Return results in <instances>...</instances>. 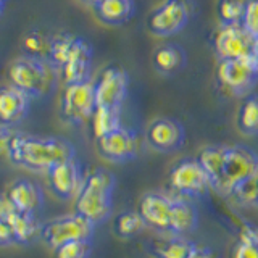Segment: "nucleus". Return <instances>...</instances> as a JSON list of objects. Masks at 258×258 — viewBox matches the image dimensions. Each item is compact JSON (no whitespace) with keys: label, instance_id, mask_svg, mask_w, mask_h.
I'll use <instances>...</instances> for the list:
<instances>
[{"label":"nucleus","instance_id":"obj_1","mask_svg":"<svg viewBox=\"0 0 258 258\" xmlns=\"http://www.w3.org/2000/svg\"><path fill=\"white\" fill-rule=\"evenodd\" d=\"M76 158V149L60 136H36L13 133L8 160L32 173H47L56 163Z\"/></svg>","mask_w":258,"mask_h":258},{"label":"nucleus","instance_id":"obj_2","mask_svg":"<svg viewBox=\"0 0 258 258\" xmlns=\"http://www.w3.org/2000/svg\"><path fill=\"white\" fill-rule=\"evenodd\" d=\"M115 174L105 168H95L86 174L84 185L76 197L75 212L87 218L95 226L107 221L113 212Z\"/></svg>","mask_w":258,"mask_h":258},{"label":"nucleus","instance_id":"obj_3","mask_svg":"<svg viewBox=\"0 0 258 258\" xmlns=\"http://www.w3.org/2000/svg\"><path fill=\"white\" fill-rule=\"evenodd\" d=\"M10 84L20 89L29 99H44L48 97L56 87V81H60L58 71L50 61L18 56L10 63L7 71Z\"/></svg>","mask_w":258,"mask_h":258},{"label":"nucleus","instance_id":"obj_4","mask_svg":"<svg viewBox=\"0 0 258 258\" xmlns=\"http://www.w3.org/2000/svg\"><path fill=\"white\" fill-rule=\"evenodd\" d=\"M258 174V155L245 145H229L226 153V161L223 168V176L218 185L216 192L223 196H232L239 185L252 179Z\"/></svg>","mask_w":258,"mask_h":258},{"label":"nucleus","instance_id":"obj_5","mask_svg":"<svg viewBox=\"0 0 258 258\" xmlns=\"http://www.w3.org/2000/svg\"><path fill=\"white\" fill-rule=\"evenodd\" d=\"M95 232V224L89 221L79 213L63 215L42 223L40 229V240L52 250L71 240H92Z\"/></svg>","mask_w":258,"mask_h":258},{"label":"nucleus","instance_id":"obj_6","mask_svg":"<svg viewBox=\"0 0 258 258\" xmlns=\"http://www.w3.org/2000/svg\"><path fill=\"white\" fill-rule=\"evenodd\" d=\"M97 108L94 81L67 84L60 97V116L67 124L81 126L91 119Z\"/></svg>","mask_w":258,"mask_h":258},{"label":"nucleus","instance_id":"obj_7","mask_svg":"<svg viewBox=\"0 0 258 258\" xmlns=\"http://www.w3.org/2000/svg\"><path fill=\"white\" fill-rule=\"evenodd\" d=\"M216 81L231 95H245L258 81V64L253 56L234 60H220L216 68Z\"/></svg>","mask_w":258,"mask_h":258},{"label":"nucleus","instance_id":"obj_8","mask_svg":"<svg viewBox=\"0 0 258 258\" xmlns=\"http://www.w3.org/2000/svg\"><path fill=\"white\" fill-rule=\"evenodd\" d=\"M190 16L185 0H163L147 20L150 34L157 37H169L181 32Z\"/></svg>","mask_w":258,"mask_h":258},{"label":"nucleus","instance_id":"obj_9","mask_svg":"<svg viewBox=\"0 0 258 258\" xmlns=\"http://www.w3.org/2000/svg\"><path fill=\"white\" fill-rule=\"evenodd\" d=\"M94 48L84 37L75 36L70 45V50L58 68V78L63 84H76L91 81L92 75Z\"/></svg>","mask_w":258,"mask_h":258},{"label":"nucleus","instance_id":"obj_10","mask_svg":"<svg viewBox=\"0 0 258 258\" xmlns=\"http://www.w3.org/2000/svg\"><path fill=\"white\" fill-rule=\"evenodd\" d=\"M169 185L181 196L202 197L212 189L207 173L197 158H182L169 171Z\"/></svg>","mask_w":258,"mask_h":258},{"label":"nucleus","instance_id":"obj_11","mask_svg":"<svg viewBox=\"0 0 258 258\" xmlns=\"http://www.w3.org/2000/svg\"><path fill=\"white\" fill-rule=\"evenodd\" d=\"M45 174L50 190L60 200H76L86 179L84 168L76 158H70L61 161V163H56Z\"/></svg>","mask_w":258,"mask_h":258},{"label":"nucleus","instance_id":"obj_12","mask_svg":"<svg viewBox=\"0 0 258 258\" xmlns=\"http://www.w3.org/2000/svg\"><path fill=\"white\" fill-rule=\"evenodd\" d=\"M97 107L121 108L129 91V75L119 67L105 68L94 81Z\"/></svg>","mask_w":258,"mask_h":258},{"label":"nucleus","instance_id":"obj_13","mask_svg":"<svg viewBox=\"0 0 258 258\" xmlns=\"http://www.w3.org/2000/svg\"><path fill=\"white\" fill-rule=\"evenodd\" d=\"M253 36L242 26H220L213 39V48L218 60H234L252 56Z\"/></svg>","mask_w":258,"mask_h":258},{"label":"nucleus","instance_id":"obj_14","mask_svg":"<svg viewBox=\"0 0 258 258\" xmlns=\"http://www.w3.org/2000/svg\"><path fill=\"white\" fill-rule=\"evenodd\" d=\"M0 216L12 226L18 245H31L40 240L42 223L39 221L37 213L23 212L16 208L4 192H0Z\"/></svg>","mask_w":258,"mask_h":258},{"label":"nucleus","instance_id":"obj_15","mask_svg":"<svg viewBox=\"0 0 258 258\" xmlns=\"http://www.w3.org/2000/svg\"><path fill=\"white\" fill-rule=\"evenodd\" d=\"M95 141L100 157L107 161H111V163H126V161L136 158L137 149H139V141H137L136 133L124 126Z\"/></svg>","mask_w":258,"mask_h":258},{"label":"nucleus","instance_id":"obj_16","mask_svg":"<svg viewBox=\"0 0 258 258\" xmlns=\"http://www.w3.org/2000/svg\"><path fill=\"white\" fill-rule=\"evenodd\" d=\"M147 144L160 153H171L182 147L185 141L184 126L173 118L153 119L145 133Z\"/></svg>","mask_w":258,"mask_h":258},{"label":"nucleus","instance_id":"obj_17","mask_svg":"<svg viewBox=\"0 0 258 258\" xmlns=\"http://www.w3.org/2000/svg\"><path fill=\"white\" fill-rule=\"evenodd\" d=\"M173 205V197H168L161 192H147L141 199L139 213L144 218L147 228H153L160 232H169Z\"/></svg>","mask_w":258,"mask_h":258},{"label":"nucleus","instance_id":"obj_18","mask_svg":"<svg viewBox=\"0 0 258 258\" xmlns=\"http://www.w3.org/2000/svg\"><path fill=\"white\" fill-rule=\"evenodd\" d=\"M31 99L12 84L0 87V124L15 126L28 116Z\"/></svg>","mask_w":258,"mask_h":258},{"label":"nucleus","instance_id":"obj_19","mask_svg":"<svg viewBox=\"0 0 258 258\" xmlns=\"http://www.w3.org/2000/svg\"><path fill=\"white\" fill-rule=\"evenodd\" d=\"M7 199L23 212L37 213L44 205V192L31 179H16L4 190Z\"/></svg>","mask_w":258,"mask_h":258},{"label":"nucleus","instance_id":"obj_20","mask_svg":"<svg viewBox=\"0 0 258 258\" xmlns=\"http://www.w3.org/2000/svg\"><path fill=\"white\" fill-rule=\"evenodd\" d=\"M152 64L161 76H174L187 64V53L179 44L166 42L158 45L152 53Z\"/></svg>","mask_w":258,"mask_h":258},{"label":"nucleus","instance_id":"obj_21","mask_svg":"<svg viewBox=\"0 0 258 258\" xmlns=\"http://www.w3.org/2000/svg\"><path fill=\"white\" fill-rule=\"evenodd\" d=\"M97 20L107 26H123L136 13L134 0H102L94 7Z\"/></svg>","mask_w":258,"mask_h":258},{"label":"nucleus","instance_id":"obj_22","mask_svg":"<svg viewBox=\"0 0 258 258\" xmlns=\"http://www.w3.org/2000/svg\"><path fill=\"white\" fill-rule=\"evenodd\" d=\"M199 224V212L194 204L184 199H174L173 215L169 221V232L171 236H184V234L196 231Z\"/></svg>","mask_w":258,"mask_h":258},{"label":"nucleus","instance_id":"obj_23","mask_svg":"<svg viewBox=\"0 0 258 258\" xmlns=\"http://www.w3.org/2000/svg\"><path fill=\"white\" fill-rule=\"evenodd\" d=\"M229 145L216 144V145H207L205 149H202L199 155V163L207 173L210 182H212V189H215L218 182H220L223 176V168L226 161V153H228Z\"/></svg>","mask_w":258,"mask_h":258},{"label":"nucleus","instance_id":"obj_24","mask_svg":"<svg viewBox=\"0 0 258 258\" xmlns=\"http://www.w3.org/2000/svg\"><path fill=\"white\" fill-rule=\"evenodd\" d=\"M21 52L24 56L48 61L50 53V36L40 29H31L21 40Z\"/></svg>","mask_w":258,"mask_h":258},{"label":"nucleus","instance_id":"obj_25","mask_svg":"<svg viewBox=\"0 0 258 258\" xmlns=\"http://www.w3.org/2000/svg\"><path fill=\"white\" fill-rule=\"evenodd\" d=\"M194 242L184 236H171L166 240L155 242L152 245V255L155 258H185L189 255Z\"/></svg>","mask_w":258,"mask_h":258},{"label":"nucleus","instance_id":"obj_26","mask_svg":"<svg viewBox=\"0 0 258 258\" xmlns=\"http://www.w3.org/2000/svg\"><path fill=\"white\" fill-rule=\"evenodd\" d=\"M92 129L95 139L110 134L121 127V108H110V107H97L92 115Z\"/></svg>","mask_w":258,"mask_h":258},{"label":"nucleus","instance_id":"obj_27","mask_svg":"<svg viewBox=\"0 0 258 258\" xmlns=\"http://www.w3.org/2000/svg\"><path fill=\"white\" fill-rule=\"evenodd\" d=\"M237 127L245 136L258 134V94H250L242 102L237 113Z\"/></svg>","mask_w":258,"mask_h":258},{"label":"nucleus","instance_id":"obj_28","mask_svg":"<svg viewBox=\"0 0 258 258\" xmlns=\"http://www.w3.org/2000/svg\"><path fill=\"white\" fill-rule=\"evenodd\" d=\"M232 258H258V228L255 224H244L237 244L234 245Z\"/></svg>","mask_w":258,"mask_h":258},{"label":"nucleus","instance_id":"obj_29","mask_svg":"<svg viewBox=\"0 0 258 258\" xmlns=\"http://www.w3.org/2000/svg\"><path fill=\"white\" fill-rule=\"evenodd\" d=\"M147 228L139 212H123L115 218V232L121 239H133Z\"/></svg>","mask_w":258,"mask_h":258},{"label":"nucleus","instance_id":"obj_30","mask_svg":"<svg viewBox=\"0 0 258 258\" xmlns=\"http://www.w3.org/2000/svg\"><path fill=\"white\" fill-rule=\"evenodd\" d=\"M245 0H218L216 13L220 26H236L242 24Z\"/></svg>","mask_w":258,"mask_h":258},{"label":"nucleus","instance_id":"obj_31","mask_svg":"<svg viewBox=\"0 0 258 258\" xmlns=\"http://www.w3.org/2000/svg\"><path fill=\"white\" fill-rule=\"evenodd\" d=\"M53 252L55 258H89L92 253V240H71Z\"/></svg>","mask_w":258,"mask_h":258},{"label":"nucleus","instance_id":"obj_32","mask_svg":"<svg viewBox=\"0 0 258 258\" xmlns=\"http://www.w3.org/2000/svg\"><path fill=\"white\" fill-rule=\"evenodd\" d=\"M242 26L253 37H258V0H245Z\"/></svg>","mask_w":258,"mask_h":258},{"label":"nucleus","instance_id":"obj_33","mask_svg":"<svg viewBox=\"0 0 258 258\" xmlns=\"http://www.w3.org/2000/svg\"><path fill=\"white\" fill-rule=\"evenodd\" d=\"M12 137H13L12 129L0 124V163H2L4 160H8V155H10Z\"/></svg>","mask_w":258,"mask_h":258},{"label":"nucleus","instance_id":"obj_34","mask_svg":"<svg viewBox=\"0 0 258 258\" xmlns=\"http://www.w3.org/2000/svg\"><path fill=\"white\" fill-rule=\"evenodd\" d=\"M12 245H18L15 237V232L12 229V226L8 224L2 216H0V248L4 247H12Z\"/></svg>","mask_w":258,"mask_h":258},{"label":"nucleus","instance_id":"obj_35","mask_svg":"<svg viewBox=\"0 0 258 258\" xmlns=\"http://www.w3.org/2000/svg\"><path fill=\"white\" fill-rule=\"evenodd\" d=\"M185 258H220V256H218V253L212 247H208L205 244H196V242H194L190 252Z\"/></svg>","mask_w":258,"mask_h":258},{"label":"nucleus","instance_id":"obj_36","mask_svg":"<svg viewBox=\"0 0 258 258\" xmlns=\"http://www.w3.org/2000/svg\"><path fill=\"white\" fill-rule=\"evenodd\" d=\"M252 56H253V60L256 61L258 64V37L253 39V50H252Z\"/></svg>","mask_w":258,"mask_h":258},{"label":"nucleus","instance_id":"obj_37","mask_svg":"<svg viewBox=\"0 0 258 258\" xmlns=\"http://www.w3.org/2000/svg\"><path fill=\"white\" fill-rule=\"evenodd\" d=\"M79 2H83V4H86V5H89V7H95V5H99L102 0H79Z\"/></svg>","mask_w":258,"mask_h":258},{"label":"nucleus","instance_id":"obj_38","mask_svg":"<svg viewBox=\"0 0 258 258\" xmlns=\"http://www.w3.org/2000/svg\"><path fill=\"white\" fill-rule=\"evenodd\" d=\"M4 12H5V2H0V16L4 15Z\"/></svg>","mask_w":258,"mask_h":258},{"label":"nucleus","instance_id":"obj_39","mask_svg":"<svg viewBox=\"0 0 258 258\" xmlns=\"http://www.w3.org/2000/svg\"><path fill=\"white\" fill-rule=\"evenodd\" d=\"M256 205H258V189H256Z\"/></svg>","mask_w":258,"mask_h":258},{"label":"nucleus","instance_id":"obj_40","mask_svg":"<svg viewBox=\"0 0 258 258\" xmlns=\"http://www.w3.org/2000/svg\"><path fill=\"white\" fill-rule=\"evenodd\" d=\"M0 2H5L7 4V0H0Z\"/></svg>","mask_w":258,"mask_h":258}]
</instances>
